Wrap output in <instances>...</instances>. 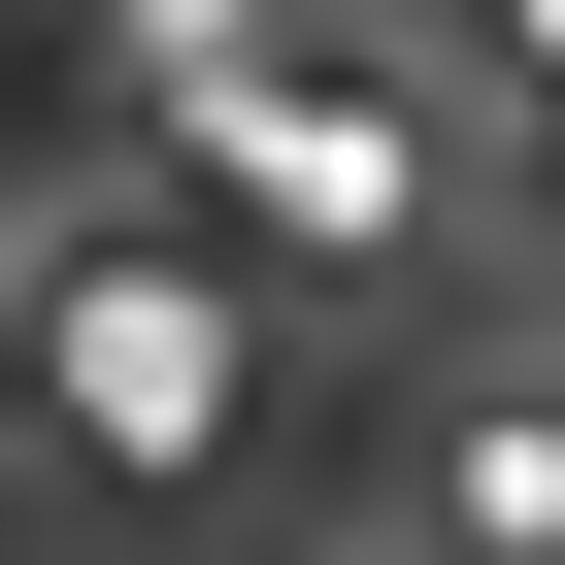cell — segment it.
<instances>
[{
  "label": "cell",
  "mask_w": 565,
  "mask_h": 565,
  "mask_svg": "<svg viewBox=\"0 0 565 565\" xmlns=\"http://www.w3.org/2000/svg\"><path fill=\"white\" fill-rule=\"evenodd\" d=\"M167 100L233 134V200L300 233V266H399V233H433V134H399L366 67H300V34H266V0H167Z\"/></svg>",
  "instance_id": "6da1fadb"
},
{
  "label": "cell",
  "mask_w": 565,
  "mask_h": 565,
  "mask_svg": "<svg viewBox=\"0 0 565 565\" xmlns=\"http://www.w3.org/2000/svg\"><path fill=\"white\" fill-rule=\"evenodd\" d=\"M0 433H34V266H0Z\"/></svg>",
  "instance_id": "277c9868"
},
{
  "label": "cell",
  "mask_w": 565,
  "mask_h": 565,
  "mask_svg": "<svg viewBox=\"0 0 565 565\" xmlns=\"http://www.w3.org/2000/svg\"><path fill=\"white\" fill-rule=\"evenodd\" d=\"M34 399L100 433V466H233V300H200V266H67V300H34Z\"/></svg>",
  "instance_id": "7a4b0ae2"
},
{
  "label": "cell",
  "mask_w": 565,
  "mask_h": 565,
  "mask_svg": "<svg viewBox=\"0 0 565 565\" xmlns=\"http://www.w3.org/2000/svg\"><path fill=\"white\" fill-rule=\"evenodd\" d=\"M433 466H466V499H433V532H466V565H565V399H466V433H433Z\"/></svg>",
  "instance_id": "3957f363"
}]
</instances>
